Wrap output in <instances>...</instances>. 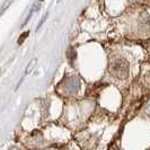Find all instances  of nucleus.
I'll use <instances>...</instances> for the list:
<instances>
[{
	"instance_id": "nucleus-4",
	"label": "nucleus",
	"mask_w": 150,
	"mask_h": 150,
	"mask_svg": "<svg viewBox=\"0 0 150 150\" xmlns=\"http://www.w3.org/2000/svg\"><path fill=\"white\" fill-rule=\"evenodd\" d=\"M9 150H18V149H17L16 147H11V148H10V149H9Z\"/></svg>"
},
{
	"instance_id": "nucleus-3",
	"label": "nucleus",
	"mask_w": 150,
	"mask_h": 150,
	"mask_svg": "<svg viewBox=\"0 0 150 150\" xmlns=\"http://www.w3.org/2000/svg\"><path fill=\"white\" fill-rule=\"evenodd\" d=\"M27 35H28V32H26V33H24V34H22V36L19 38V40H18V44H22L23 41L25 40V38H27Z\"/></svg>"
},
{
	"instance_id": "nucleus-2",
	"label": "nucleus",
	"mask_w": 150,
	"mask_h": 150,
	"mask_svg": "<svg viewBox=\"0 0 150 150\" xmlns=\"http://www.w3.org/2000/svg\"><path fill=\"white\" fill-rule=\"evenodd\" d=\"M47 15H49V14L46 13V14H45V15H44V17L42 18V21H41V22L38 23V28H36V30H40V28H41V27H42V25H43V24H44V23H45V21L47 19Z\"/></svg>"
},
{
	"instance_id": "nucleus-1",
	"label": "nucleus",
	"mask_w": 150,
	"mask_h": 150,
	"mask_svg": "<svg viewBox=\"0 0 150 150\" xmlns=\"http://www.w3.org/2000/svg\"><path fill=\"white\" fill-rule=\"evenodd\" d=\"M36 66V59H33V60L30 61V63H28V66L26 67V70H25V76L28 75L32 72V70L34 69V67Z\"/></svg>"
}]
</instances>
